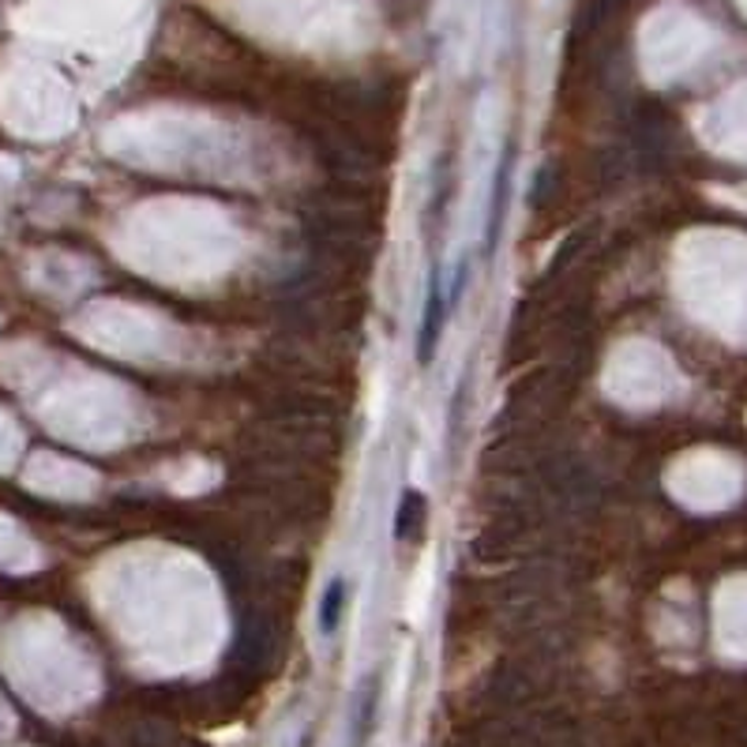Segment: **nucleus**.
Instances as JSON below:
<instances>
[{
    "label": "nucleus",
    "mask_w": 747,
    "mask_h": 747,
    "mask_svg": "<svg viewBox=\"0 0 747 747\" xmlns=\"http://www.w3.org/2000/svg\"><path fill=\"white\" fill-rule=\"evenodd\" d=\"M345 601H350V590H345V579L334 575L327 582V590L320 594V608H316V624H320V635H334L342 624Z\"/></svg>",
    "instance_id": "f257e3e1"
},
{
    "label": "nucleus",
    "mask_w": 747,
    "mask_h": 747,
    "mask_svg": "<svg viewBox=\"0 0 747 747\" xmlns=\"http://www.w3.org/2000/svg\"><path fill=\"white\" fill-rule=\"evenodd\" d=\"M440 327H443V300H440V286H436V282H428L425 327H421V342H417V350H421V361H425V364L432 361V350H436V342H440Z\"/></svg>",
    "instance_id": "f03ea898"
},
{
    "label": "nucleus",
    "mask_w": 747,
    "mask_h": 747,
    "mask_svg": "<svg viewBox=\"0 0 747 747\" xmlns=\"http://www.w3.org/2000/svg\"><path fill=\"white\" fill-rule=\"evenodd\" d=\"M376 699H380L376 680H364V688H361V703H358V736H353V740H358V744L369 740V733H372V722H376Z\"/></svg>",
    "instance_id": "7ed1b4c3"
}]
</instances>
